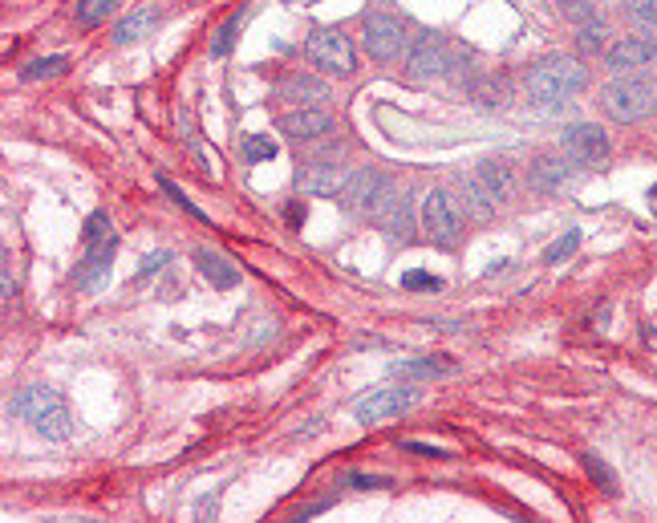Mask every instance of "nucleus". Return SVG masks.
Listing matches in <instances>:
<instances>
[{
  "label": "nucleus",
  "instance_id": "obj_1",
  "mask_svg": "<svg viewBox=\"0 0 657 523\" xmlns=\"http://www.w3.org/2000/svg\"><path fill=\"white\" fill-rule=\"evenodd\" d=\"M528 98L536 106H560L568 98H576L584 86H589V69H584L576 57L564 53H548L528 69Z\"/></svg>",
  "mask_w": 657,
  "mask_h": 523
},
{
  "label": "nucleus",
  "instance_id": "obj_2",
  "mask_svg": "<svg viewBox=\"0 0 657 523\" xmlns=\"http://www.w3.org/2000/svg\"><path fill=\"white\" fill-rule=\"evenodd\" d=\"M601 110L617 126L645 122L649 114H657V78L653 73H617L601 90Z\"/></svg>",
  "mask_w": 657,
  "mask_h": 523
},
{
  "label": "nucleus",
  "instance_id": "obj_3",
  "mask_svg": "<svg viewBox=\"0 0 657 523\" xmlns=\"http://www.w3.org/2000/svg\"><path fill=\"white\" fill-rule=\"evenodd\" d=\"M13 414L25 418V422H29L41 438H49V442H65L69 430H73L61 394L49 390V386H29V390H21V394L13 398Z\"/></svg>",
  "mask_w": 657,
  "mask_h": 523
},
{
  "label": "nucleus",
  "instance_id": "obj_4",
  "mask_svg": "<svg viewBox=\"0 0 657 523\" xmlns=\"http://www.w3.org/2000/svg\"><path fill=\"white\" fill-rule=\"evenodd\" d=\"M463 57L467 53L455 49L443 33H422L406 49V73H410V78H447L451 69H459Z\"/></svg>",
  "mask_w": 657,
  "mask_h": 523
},
{
  "label": "nucleus",
  "instance_id": "obj_5",
  "mask_svg": "<svg viewBox=\"0 0 657 523\" xmlns=\"http://www.w3.org/2000/svg\"><path fill=\"white\" fill-rule=\"evenodd\" d=\"M305 57H309L317 69L337 73V78H353V73H357L353 41H349L341 29H329V25H317V29L305 37Z\"/></svg>",
  "mask_w": 657,
  "mask_h": 523
},
{
  "label": "nucleus",
  "instance_id": "obj_6",
  "mask_svg": "<svg viewBox=\"0 0 657 523\" xmlns=\"http://www.w3.org/2000/svg\"><path fill=\"white\" fill-rule=\"evenodd\" d=\"M422 228L426 236L438 244V248H455L459 236H463V211H459V199L443 187L426 191L422 199Z\"/></svg>",
  "mask_w": 657,
  "mask_h": 523
},
{
  "label": "nucleus",
  "instance_id": "obj_7",
  "mask_svg": "<svg viewBox=\"0 0 657 523\" xmlns=\"http://www.w3.org/2000/svg\"><path fill=\"white\" fill-rule=\"evenodd\" d=\"M361 49L370 53L374 61H398L410 49V33L390 13H365V21H361Z\"/></svg>",
  "mask_w": 657,
  "mask_h": 523
},
{
  "label": "nucleus",
  "instance_id": "obj_8",
  "mask_svg": "<svg viewBox=\"0 0 657 523\" xmlns=\"http://www.w3.org/2000/svg\"><path fill=\"white\" fill-rule=\"evenodd\" d=\"M560 155L576 167H597L609 159V134L597 122H572L560 134Z\"/></svg>",
  "mask_w": 657,
  "mask_h": 523
},
{
  "label": "nucleus",
  "instance_id": "obj_9",
  "mask_svg": "<svg viewBox=\"0 0 657 523\" xmlns=\"http://www.w3.org/2000/svg\"><path fill=\"white\" fill-rule=\"evenodd\" d=\"M414 402H418V390H414V386H382V390H370V394L357 398L353 418H357L361 426H378V422H386V418L406 414Z\"/></svg>",
  "mask_w": 657,
  "mask_h": 523
},
{
  "label": "nucleus",
  "instance_id": "obj_10",
  "mask_svg": "<svg viewBox=\"0 0 657 523\" xmlns=\"http://www.w3.org/2000/svg\"><path fill=\"white\" fill-rule=\"evenodd\" d=\"M386 187H390V175H382L378 167H361V171H353V175L345 179V187H341L337 203H341L345 211L370 215V207L382 199V191H386Z\"/></svg>",
  "mask_w": 657,
  "mask_h": 523
},
{
  "label": "nucleus",
  "instance_id": "obj_11",
  "mask_svg": "<svg viewBox=\"0 0 657 523\" xmlns=\"http://www.w3.org/2000/svg\"><path fill=\"white\" fill-rule=\"evenodd\" d=\"M370 219L378 223V228L390 236V240H410L414 236V219H410V195H398V187L390 183L382 191V199L370 207Z\"/></svg>",
  "mask_w": 657,
  "mask_h": 523
},
{
  "label": "nucleus",
  "instance_id": "obj_12",
  "mask_svg": "<svg viewBox=\"0 0 657 523\" xmlns=\"http://www.w3.org/2000/svg\"><path fill=\"white\" fill-rule=\"evenodd\" d=\"M349 175H353V171H345V167H337V163H325V159H317V163H301V171H297V187H301L305 195L337 199Z\"/></svg>",
  "mask_w": 657,
  "mask_h": 523
},
{
  "label": "nucleus",
  "instance_id": "obj_13",
  "mask_svg": "<svg viewBox=\"0 0 657 523\" xmlns=\"http://www.w3.org/2000/svg\"><path fill=\"white\" fill-rule=\"evenodd\" d=\"M605 61H609L613 73L641 69V65L657 61V41H653V37H617V41L605 49Z\"/></svg>",
  "mask_w": 657,
  "mask_h": 523
},
{
  "label": "nucleus",
  "instance_id": "obj_14",
  "mask_svg": "<svg viewBox=\"0 0 657 523\" xmlns=\"http://www.w3.org/2000/svg\"><path fill=\"white\" fill-rule=\"evenodd\" d=\"M280 134H288L292 142H313V138H321V134H329V114L325 110H317V106H301V110H288L280 122Z\"/></svg>",
  "mask_w": 657,
  "mask_h": 523
},
{
  "label": "nucleus",
  "instance_id": "obj_15",
  "mask_svg": "<svg viewBox=\"0 0 657 523\" xmlns=\"http://www.w3.org/2000/svg\"><path fill=\"white\" fill-rule=\"evenodd\" d=\"M276 94L280 102H297V106H317V102H329V86L321 78H313V73L297 69V73H288V78L276 82Z\"/></svg>",
  "mask_w": 657,
  "mask_h": 523
},
{
  "label": "nucleus",
  "instance_id": "obj_16",
  "mask_svg": "<svg viewBox=\"0 0 657 523\" xmlns=\"http://www.w3.org/2000/svg\"><path fill=\"white\" fill-rule=\"evenodd\" d=\"M471 175L479 179V187H483L495 203L511 199V191H516V175H511V163H507V159H483Z\"/></svg>",
  "mask_w": 657,
  "mask_h": 523
},
{
  "label": "nucleus",
  "instance_id": "obj_17",
  "mask_svg": "<svg viewBox=\"0 0 657 523\" xmlns=\"http://www.w3.org/2000/svg\"><path fill=\"white\" fill-rule=\"evenodd\" d=\"M110 260H114V248H94L82 256V264L73 268V284H78L82 292H98L102 280L110 276Z\"/></svg>",
  "mask_w": 657,
  "mask_h": 523
},
{
  "label": "nucleus",
  "instance_id": "obj_18",
  "mask_svg": "<svg viewBox=\"0 0 657 523\" xmlns=\"http://www.w3.org/2000/svg\"><path fill=\"white\" fill-rule=\"evenodd\" d=\"M568 167H572V159H564V155H540L536 163H532V171H528V183H532V191H556V187H564V179H568Z\"/></svg>",
  "mask_w": 657,
  "mask_h": 523
},
{
  "label": "nucleus",
  "instance_id": "obj_19",
  "mask_svg": "<svg viewBox=\"0 0 657 523\" xmlns=\"http://www.w3.org/2000/svg\"><path fill=\"white\" fill-rule=\"evenodd\" d=\"M455 191H459V211H467V219H491V211H495V199L479 187V179L475 175H459L455 179Z\"/></svg>",
  "mask_w": 657,
  "mask_h": 523
},
{
  "label": "nucleus",
  "instance_id": "obj_20",
  "mask_svg": "<svg viewBox=\"0 0 657 523\" xmlns=\"http://www.w3.org/2000/svg\"><path fill=\"white\" fill-rule=\"evenodd\" d=\"M159 21H163V13H159L155 5H146V9H134L130 17H122V21L114 25V45H134L138 37L155 33V29H159Z\"/></svg>",
  "mask_w": 657,
  "mask_h": 523
},
{
  "label": "nucleus",
  "instance_id": "obj_21",
  "mask_svg": "<svg viewBox=\"0 0 657 523\" xmlns=\"http://www.w3.org/2000/svg\"><path fill=\"white\" fill-rule=\"evenodd\" d=\"M195 268H199V272L207 276V284H215V288H236V284H240L236 264L224 260L219 252H211V248H195Z\"/></svg>",
  "mask_w": 657,
  "mask_h": 523
},
{
  "label": "nucleus",
  "instance_id": "obj_22",
  "mask_svg": "<svg viewBox=\"0 0 657 523\" xmlns=\"http://www.w3.org/2000/svg\"><path fill=\"white\" fill-rule=\"evenodd\" d=\"M82 248L94 252V248H118V232L106 211H90L86 215V228H82Z\"/></svg>",
  "mask_w": 657,
  "mask_h": 523
},
{
  "label": "nucleus",
  "instance_id": "obj_23",
  "mask_svg": "<svg viewBox=\"0 0 657 523\" xmlns=\"http://www.w3.org/2000/svg\"><path fill=\"white\" fill-rule=\"evenodd\" d=\"M451 373L447 357H422V361H398L394 365V378H443Z\"/></svg>",
  "mask_w": 657,
  "mask_h": 523
},
{
  "label": "nucleus",
  "instance_id": "obj_24",
  "mask_svg": "<svg viewBox=\"0 0 657 523\" xmlns=\"http://www.w3.org/2000/svg\"><path fill=\"white\" fill-rule=\"evenodd\" d=\"M114 9H118V0H78L73 21H78V29H98L102 21H110Z\"/></svg>",
  "mask_w": 657,
  "mask_h": 523
},
{
  "label": "nucleus",
  "instance_id": "obj_25",
  "mask_svg": "<svg viewBox=\"0 0 657 523\" xmlns=\"http://www.w3.org/2000/svg\"><path fill=\"white\" fill-rule=\"evenodd\" d=\"M471 94H475V102L487 106V110H499V106H507V98H511V90H507L503 78H483L479 86H471Z\"/></svg>",
  "mask_w": 657,
  "mask_h": 523
},
{
  "label": "nucleus",
  "instance_id": "obj_26",
  "mask_svg": "<svg viewBox=\"0 0 657 523\" xmlns=\"http://www.w3.org/2000/svg\"><path fill=\"white\" fill-rule=\"evenodd\" d=\"M625 17L645 33V37H657V0H633L625 9Z\"/></svg>",
  "mask_w": 657,
  "mask_h": 523
},
{
  "label": "nucleus",
  "instance_id": "obj_27",
  "mask_svg": "<svg viewBox=\"0 0 657 523\" xmlns=\"http://www.w3.org/2000/svg\"><path fill=\"white\" fill-rule=\"evenodd\" d=\"M556 9H560V17L572 21L576 29L589 25V21H597V0H556Z\"/></svg>",
  "mask_w": 657,
  "mask_h": 523
},
{
  "label": "nucleus",
  "instance_id": "obj_28",
  "mask_svg": "<svg viewBox=\"0 0 657 523\" xmlns=\"http://www.w3.org/2000/svg\"><path fill=\"white\" fill-rule=\"evenodd\" d=\"M576 45H580V53H605V49H609V29H605L601 21L580 25V33H576Z\"/></svg>",
  "mask_w": 657,
  "mask_h": 523
},
{
  "label": "nucleus",
  "instance_id": "obj_29",
  "mask_svg": "<svg viewBox=\"0 0 657 523\" xmlns=\"http://www.w3.org/2000/svg\"><path fill=\"white\" fill-rule=\"evenodd\" d=\"M240 25H244V9L232 13L224 25H219V33H215V41H211V57H228V53H232V41H236Z\"/></svg>",
  "mask_w": 657,
  "mask_h": 523
},
{
  "label": "nucleus",
  "instance_id": "obj_30",
  "mask_svg": "<svg viewBox=\"0 0 657 523\" xmlns=\"http://www.w3.org/2000/svg\"><path fill=\"white\" fill-rule=\"evenodd\" d=\"M584 471H589V479H593L605 495H617V475L609 471V463H605V459H597V455H584Z\"/></svg>",
  "mask_w": 657,
  "mask_h": 523
},
{
  "label": "nucleus",
  "instance_id": "obj_31",
  "mask_svg": "<svg viewBox=\"0 0 657 523\" xmlns=\"http://www.w3.org/2000/svg\"><path fill=\"white\" fill-rule=\"evenodd\" d=\"M69 61L65 57H37V61H29L25 69H21V78L25 82H37V78H53V73H61Z\"/></svg>",
  "mask_w": 657,
  "mask_h": 523
},
{
  "label": "nucleus",
  "instance_id": "obj_32",
  "mask_svg": "<svg viewBox=\"0 0 657 523\" xmlns=\"http://www.w3.org/2000/svg\"><path fill=\"white\" fill-rule=\"evenodd\" d=\"M244 159H248V163H268V159H276V142L264 138V134H248V138H244Z\"/></svg>",
  "mask_w": 657,
  "mask_h": 523
},
{
  "label": "nucleus",
  "instance_id": "obj_33",
  "mask_svg": "<svg viewBox=\"0 0 657 523\" xmlns=\"http://www.w3.org/2000/svg\"><path fill=\"white\" fill-rule=\"evenodd\" d=\"M576 248H580V232H564L560 240H552V244L544 248V264H560V260H568Z\"/></svg>",
  "mask_w": 657,
  "mask_h": 523
},
{
  "label": "nucleus",
  "instance_id": "obj_34",
  "mask_svg": "<svg viewBox=\"0 0 657 523\" xmlns=\"http://www.w3.org/2000/svg\"><path fill=\"white\" fill-rule=\"evenodd\" d=\"M402 288H410V292H443V280L430 276V272H406Z\"/></svg>",
  "mask_w": 657,
  "mask_h": 523
},
{
  "label": "nucleus",
  "instance_id": "obj_35",
  "mask_svg": "<svg viewBox=\"0 0 657 523\" xmlns=\"http://www.w3.org/2000/svg\"><path fill=\"white\" fill-rule=\"evenodd\" d=\"M159 187H163V191H167V195H171V199H175V203H179L183 211H191L195 219H207V215H203V211H199V207H195V203H191V199H187V195H183V191H179V187H175L171 179H159Z\"/></svg>",
  "mask_w": 657,
  "mask_h": 523
},
{
  "label": "nucleus",
  "instance_id": "obj_36",
  "mask_svg": "<svg viewBox=\"0 0 657 523\" xmlns=\"http://www.w3.org/2000/svg\"><path fill=\"white\" fill-rule=\"evenodd\" d=\"M167 260H171L167 252H151V256L142 260V268H138V276H134V280H138V284H142V280H151V276H155V272H159V268H163Z\"/></svg>",
  "mask_w": 657,
  "mask_h": 523
},
{
  "label": "nucleus",
  "instance_id": "obj_37",
  "mask_svg": "<svg viewBox=\"0 0 657 523\" xmlns=\"http://www.w3.org/2000/svg\"><path fill=\"white\" fill-rule=\"evenodd\" d=\"M345 483H349V487H361V491H374V487H390V479H386V475H349Z\"/></svg>",
  "mask_w": 657,
  "mask_h": 523
},
{
  "label": "nucleus",
  "instance_id": "obj_38",
  "mask_svg": "<svg viewBox=\"0 0 657 523\" xmlns=\"http://www.w3.org/2000/svg\"><path fill=\"white\" fill-rule=\"evenodd\" d=\"M13 292H17V284H13V260L5 256V301H13Z\"/></svg>",
  "mask_w": 657,
  "mask_h": 523
},
{
  "label": "nucleus",
  "instance_id": "obj_39",
  "mask_svg": "<svg viewBox=\"0 0 657 523\" xmlns=\"http://www.w3.org/2000/svg\"><path fill=\"white\" fill-rule=\"evenodd\" d=\"M406 451H414V455H434V459H447L443 451H434V446H422V442H406Z\"/></svg>",
  "mask_w": 657,
  "mask_h": 523
},
{
  "label": "nucleus",
  "instance_id": "obj_40",
  "mask_svg": "<svg viewBox=\"0 0 657 523\" xmlns=\"http://www.w3.org/2000/svg\"><path fill=\"white\" fill-rule=\"evenodd\" d=\"M288 223H292V228H301V223H305V207H301V203L288 207Z\"/></svg>",
  "mask_w": 657,
  "mask_h": 523
},
{
  "label": "nucleus",
  "instance_id": "obj_41",
  "mask_svg": "<svg viewBox=\"0 0 657 523\" xmlns=\"http://www.w3.org/2000/svg\"><path fill=\"white\" fill-rule=\"evenodd\" d=\"M284 5H292V9H309V5H321V0H284Z\"/></svg>",
  "mask_w": 657,
  "mask_h": 523
},
{
  "label": "nucleus",
  "instance_id": "obj_42",
  "mask_svg": "<svg viewBox=\"0 0 657 523\" xmlns=\"http://www.w3.org/2000/svg\"><path fill=\"white\" fill-rule=\"evenodd\" d=\"M645 341H649V345L657 349V329H645Z\"/></svg>",
  "mask_w": 657,
  "mask_h": 523
},
{
  "label": "nucleus",
  "instance_id": "obj_43",
  "mask_svg": "<svg viewBox=\"0 0 657 523\" xmlns=\"http://www.w3.org/2000/svg\"><path fill=\"white\" fill-rule=\"evenodd\" d=\"M649 195H653V203H657V187H653V191H649Z\"/></svg>",
  "mask_w": 657,
  "mask_h": 523
}]
</instances>
